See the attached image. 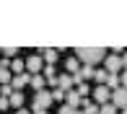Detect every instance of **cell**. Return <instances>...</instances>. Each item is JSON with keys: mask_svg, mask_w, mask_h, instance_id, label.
Here are the masks:
<instances>
[{"mask_svg": "<svg viewBox=\"0 0 127 114\" xmlns=\"http://www.w3.org/2000/svg\"><path fill=\"white\" fill-rule=\"evenodd\" d=\"M52 101H65V91L62 88H52Z\"/></svg>", "mask_w": 127, "mask_h": 114, "instance_id": "obj_22", "label": "cell"}, {"mask_svg": "<svg viewBox=\"0 0 127 114\" xmlns=\"http://www.w3.org/2000/svg\"><path fill=\"white\" fill-rule=\"evenodd\" d=\"M31 83V75L29 73H21V75H13V81H10V88L13 91H24V86Z\"/></svg>", "mask_w": 127, "mask_h": 114, "instance_id": "obj_8", "label": "cell"}, {"mask_svg": "<svg viewBox=\"0 0 127 114\" xmlns=\"http://www.w3.org/2000/svg\"><path fill=\"white\" fill-rule=\"evenodd\" d=\"M65 104H67V106H73V109H80L83 99H80L78 91H67V93H65Z\"/></svg>", "mask_w": 127, "mask_h": 114, "instance_id": "obj_9", "label": "cell"}, {"mask_svg": "<svg viewBox=\"0 0 127 114\" xmlns=\"http://www.w3.org/2000/svg\"><path fill=\"white\" fill-rule=\"evenodd\" d=\"M60 114H83L80 109H73V106H67V104H62L60 106Z\"/></svg>", "mask_w": 127, "mask_h": 114, "instance_id": "obj_24", "label": "cell"}, {"mask_svg": "<svg viewBox=\"0 0 127 114\" xmlns=\"http://www.w3.org/2000/svg\"><path fill=\"white\" fill-rule=\"evenodd\" d=\"M119 114H127V109H122V112H119Z\"/></svg>", "mask_w": 127, "mask_h": 114, "instance_id": "obj_31", "label": "cell"}, {"mask_svg": "<svg viewBox=\"0 0 127 114\" xmlns=\"http://www.w3.org/2000/svg\"><path fill=\"white\" fill-rule=\"evenodd\" d=\"M13 93H16V91L10 88V86H0V96H3V99H10Z\"/></svg>", "mask_w": 127, "mask_h": 114, "instance_id": "obj_23", "label": "cell"}, {"mask_svg": "<svg viewBox=\"0 0 127 114\" xmlns=\"http://www.w3.org/2000/svg\"><path fill=\"white\" fill-rule=\"evenodd\" d=\"M10 81H13V73L8 67H0V86H10Z\"/></svg>", "mask_w": 127, "mask_h": 114, "instance_id": "obj_16", "label": "cell"}, {"mask_svg": "<svg viewBox=\"0 0 127 114\" xmlns=\"http://www.w3.org/2000/svg\"><path fill=\"white\" fill-rule=\"evenodd\" d=\"M65 73H70V75L80 73V60H78V57H67V60H65Z\"/></svg>", "mask_w": 127, "mask_h": 114, "instance_id": "obj_12", "label": "cell"}, {"mask_svg": "<svg viewBox=\"0 0 127 114\" xmlns=\"http://www.w3.org/2000/svg\"><path fill=\"white\" fill-rule=\"evenodd\" d=\"M75 57L80 60V65H99L106 60V49L104 47H75Z\"/></svg>", "mask_w": 127, "mask_h": 114, "instance_id": "obj_1", "label": "cell"}, {"mask_svg": "<svg viewBox=\"0 0 127 114\" xmlns=\"http://www.w3.org/2000/svg\"><path fill=\"white\" fill-rule=\"evenodd\" d=\"M52 104V91H39L34 93V112H47V106Z\"/></svg>", "mask_w": 127, "mask_h": 114, "instance_id": "obj_3", "label": "cell"}, {"mask_svg": "<svg viewBox=\"0 0 127 114\" xmlns=\"http://www.w3.org/2000/svg\"><path fill=\"white\" fill-rule=\"evenodd\" d=\"M16 114H31V112H29L26 106H24V109H18V112H16Z\"/></svg>", "mask_w": 127, "mask_h": 114, "instance_id": "obj_29", "label": "cell"}, {"mask_svg": "<svg viewBox=\"0 0 127 114\" xmlns=\"http://www.w3.org/2000/svg\"><path fill=\"white\" fill-rule=\"evenodd\" d=\"M104 70H106V73H114V75H117V73H122V70H125L122 55H112V52H109L106 60H104Z\"/></svg>", "mask_w": 127, "mask_h": 114, "instance_id": "obj_2", "label": "cell"}, {"mask_svg": "<svg viewBox=\"0 0 127 114\" xmlns=\"http://www.w3.org/2000/svg\"><path fill=\"white\" fill-rule=\"evenodd\" d=\"M42 75L47 78V81H52V78H57V73H55V65H44V70H42Z\"/></svg>", "mask_w": 127, "mask_h": 114, "instance_id": "obj_20", "label": "cell"}, {"mask_svg": "<svg viewBox=\"0 0 127 114\" xmlns=\"http://www.w3.org/2000/svg\"><path fill=\"white\" fill-rule=\"evenodd\" d=\"M42 70H44V60H42V55H31V57H26V73H29V75H39Z\"/></svg>", "mask_w": 127, "mask_h": 114, "instance_id": "obj_4", "label": "cell"}, {"mask_svg": "<svg viewBox=\"0 0 127 114\" xmlns=\"http://www.w3.org/2000/svg\"><path fill=\"white\" fill-rule=\"evenodd\" d=\"M99 114H119V109L112 104V101H109V104H104L101 109H99Z\"/></svg>", "mask_w": 127, "mask_h": 114, "instance_id": "obj_19", "label": "cell"}, {"mask_svg": "<svg viewBox=\"0 0 127 114\" xmlns=\"http://www.w3.org/2000/svg\"><path fill=\"white\" fill-rule=\"evenodd\" d=\"M112 104L117 106L119 112L127 109V88H122V86H119L117 91H112Z\"/></svg>", "mask_w": 127, "mask_h": 114, "instance_id": "obj_6", "label": "cell"}, {"mask_svg": "<svg viewBox=\"0 0 127 114\" xmlns=\"http://www.w3.org/2000/svg\"><path fill=\"white\" fill-rule=\"evenodd\" d=\"M31 114H47V112H31Z\"/></svg>", "mask_w": 127, "mask_h": 114, "instance_id": "obj_30", "label": "cell"}, {"mask_svg": "<svg viewBox=\"0 0 127 114\" xmlns=\"http://www.w3.org/2000/svg\"><path fill=\"white\" fill-rule=\"evenodd\" d=\"M122 65H125V70H127V52H122Z\"/></svg>", "mask_w": 127, "mask_h": 114, "instance_id": "obj_28", "label": "cell"}, {"mask_svg": "<svg viewBox=\"0 0 127 114\" xmlns=\"http://www.w3.org/2000/svg\"><path fill=\"white\" fill-rule=\"evenodd\" d=\"M91 96H94V101H96V104H101V106L112 101V91H109L106 86H96V88L91 91Z\"/></svg>", "mask_w": 127, "mask_h": 114, "instance_id": "obj_5", "label": "cell"}, {"mask_svg": "<svg viewBox=\"0 0 127 114\" xmlns=\"http://www.w3.org/2000/svg\"><path fill=\"white\" fill-rule=\"evenodd\" d=\"M8 70L13 73V75H21V73H26V60H10V65H8Z\"/></svg>", "mask_w": 127, "mask_h": 114, "instance_id": "obj_11", "label": "cell"}, {"mask_svg": "<svg viewBox=\"0 0 127 114\" xmlns=\"http://www.w3.org/2000/svg\"><path fill=\"white\" fill-rule=\"evenodd\" d=\"M73 86H75V81H73L70 73H60V75H57V88H62L65 93H67V91H73Z\"/></svg>", "mask_w": 127, "mask_h": 114, "instance_id": "obj_7", "label": "cell"}, {"mask_svg": "<svg viewBox=\"0 0 127 114\" xmlns=\"http://www.w3.org/2000/svg\"><path fill=\"white\" fill-rule=\"evenodd\" d=\"M0 57H3V49H0Z\"/></svg>", "mask_w": 127, "mask_h": 114, "instance_id": "obj_32", "label": "cell"}, {"mask_svg": "<svg viewBox=\"0 0 127 114\" xmlns=\"http://www.w3.org/2000/svg\"><path fill=\"white\" fill-rule=\"evenodd\" d=\"M34 88V93H39V91H44L47 88V78L42 75V73H39V75H31V83H29Z\"/></svg>", "mask_w": 127, "mask_h": 114, "instance_id": "obj_10", "label": "cell"}, {"mask_svg": "<svg viewBox=\"0 0 127 114\" xmlns=\"http://www.w3.org/2000/svg\"><path fill=\"white\" fill-rule=\"evenodd\" d=\"M16 55H18V49H16V47H5V49H3V57H13V60H16Z\"/></svg>", "mask_w": 127, "mask_h": 114, "instance_id": "obj_25", "label": "cell"}, {"mask_svg": "<svg viewBox=\"0 0 127 114\" xmlns=\"http://www.w3.org/2000/svg\"><path fill=\"white\" fill-rule=\"evenodd\" d=\"M78 93H80V99H88V93H91V88H88V83H78Z\"/></svg>", "mask_w": 127, "mask_h": 114, "instance_id": "obj_21", "label": "cell"}, {"mask_svg": "<svg viewBox=\"0 0 127 114\" xmlns=\"http://www.w3.org/2000/svg\"><path fill=\"white\" fill-rule=\"evenodd\" d=\"M80 112H83V114H99V106H96V101L83 99V104H80Z\"/></svg>", "mask_w": 127, "mask_h": 114, "instance_id": "obj_15", "label": "cell"}, {"mask_svg": "<svg viewBox=\"0 0 127 114\" xmlns=\"http://www.w3.org/2000/svg\"><path fill=\"white\" fill-rule=\"evenodd\" d=\"M57 57H60V52H57V49H42V60H44V65H55L57 62Z\"/></svg>", "mask_w": 127, "mask_h": 114, "instance_id": "obj_13", "label": "cell"}, {"mask_svg": "<svg viewBox=\"0 0 127 114\" xmlns=\"http://www.w3.org/2000/svg\"><path fill=\"white\" fill-rule=\"evenodd\" d=\"M119 83H122V88H127V70L122 73V75H119Z\"/></svg>", "mask_w": 127, "mask_h": 114, "instance_id": "obj_27", "label": "cell"}, {"mask_svg": "<svg viewBox=\"0 0 127 114\" xmlns=\"http://www.w3.org/2000/svg\"><path fill=\"white\" fill-rule=\"evenodd\" d=\"M8 101H10V109H16V112L24 109V101H26V99H24V91H16V93L10 96Z\"/></svg>", "mask_w": 127, "mask_h": 114, "instance_id": "obj_14", "label": "cell"}, {"mask_svg": "<svg viewBox=\"0 0 127 114\" xmlns=\"http://www.w3.org/2000/svg\"><path fill=\"white\" fill-rule=\"evenodd\" d=\"M10 109V101L8 99H3V96H0V112H8Z\"/></svg>", "mask_w": 127, "mask_h": 114, "instance_id": "obj_26", "label": "cell"}, {"mask_svg": "<svg viewBox=\"0 0 127 114\" xmlns=\"http://www.w3.org/2000/svg\"><path fill=\"white\" fill-rule=\"evenodd\" d=\"M94 81H99V86H106L109 73H106V70H96V73H94Z\"/></svg>", "mask_w": 127, "mask_h": 114, "instance_id": "obj_17", "label": "cell"}, {"mask_svg": "<svg viewBox=\"0 0 127 114\" xmlns=\"http://www.w3.org/2000/svg\"><path fill=\"white\" fill-rule=\"evenodd\" d=\"M94 67H91V65H80V78H83V81H86V78H88V81H91V78H94Z\"/></svg>", "mask_w": 127, "mask_h": 114, "instance_id": "obj_18", "label": "cell"}]
</instances>
